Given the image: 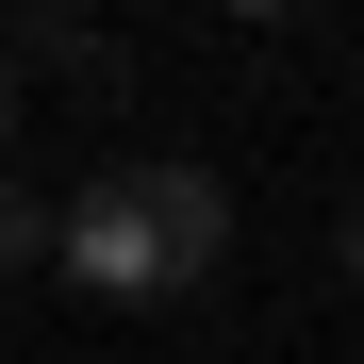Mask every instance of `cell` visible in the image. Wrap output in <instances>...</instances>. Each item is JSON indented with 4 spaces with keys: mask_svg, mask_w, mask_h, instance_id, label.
<instances>
[{
    "mask_svg": "<svg viewBox=\"0 0 364 364\" xmlns=\"http://www.w3.org/2000/svg\"><path fill=\"white\" fill-rule=\"evenodd\" d=\"M0 149H17V67H0Z\"/></svg>",
    "mask_w": 364,
    "mask_h": 364,
    "instance_id": "3957f363",
    "label": "cell"
},
{
    "mask_svg": "<svg viewBox=\"0 0 364 364\" xmlns=\"http://www.w3.org/2000/svg\"><path fill=\"white\" fill-rule=\"evenodd\" d=\"M50 265L83 298H199L232 265V182L215 166H100L67 215H50Z\"/></svg>",
    "mask_w": 364,
    "mask_h": 364,
    "instance_id": "6da1fadb",
    "label": "cell"
},
{
    "mask_svg": "<svg viewBox=\"0 0 364 364\" xmlns=\"http://www.w3.org/2000/svg\"><path fill=\"white\" fill-rule=\"evenodd\" d=\"M348 282H364V199H348Z\"/></svg>",
    "mask_w": 364,
    "mask_h": 364,
    "instance_id": "277c9868",
    "label": "cell"
},
{
    "mask_svg": "<svg viewBox=\"0 0 364 364\" xmlns=\"http://www.w3.org/2000/svg\"><path fill=\"white\" fill-rule=\"evenodd\" d=\"M0 265H50V199H33L17 166H0Z\"/></svg>",
    "mask_w": 364,
    "mask_h": 364,
    "instance_id": "7a4b0ae2",
    "label": "cell"
}]
</instances>
